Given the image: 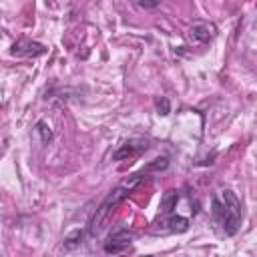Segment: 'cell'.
Here are the masks:
<instances>
[{"label": "cell", "mask_w": 257, "mask_h": 257, "mask_svg": "<svg viewBox=\"0 0 257 257\" xmlns=\"http://www.w3.org/2000/svg\"><path fill=\"white\" fill-rule=\"evenodd\" d=\"M213 219L221 225L225 235L233 237L241 227V201L231 189L221 191V197H213L211 201Z\"/></svg>", "instance_id": "obj_1"}, {"label": "cell", "mask_w": 257, "mask_h": 257, "mask_svg": "<svg viewBox=\"0 0 257 257\" xmlns=\"http://www.w3.org/2000/svg\"><path fill=\"white\" fill-rule=\"evenodd\" d=\"M141 181H143L141 175H131L126 181H122L118 187H114V189L104 197V201L98 205L96 213L92 215V219H90V223H88V233H90L92 237H96V235L104 229V225H106L108 215L112 213V209H114L120 201H124V199L128 197V193H131Z\"/></svg>", "instance_id": "obj_2"}, {"label": "cell", "mask_w": 257, "mask_h": 257, "mask_svg": "<svg viewBox=\"0 0 257 257\" xmlns=\"http://www.w3.org/2000/svg\"><path fill=\"white\" fill-rule=\"evenodd\" d=\"M44 52H46V46H44V44L34 42V40H28V38H20V40H16V42L10 46V54H12V56L36 58V56H42Z\"/></svg>", "instance_id": "obj_3"}, {"label": "cell", "mask_w": 257, "mask_h": 257, "mask_svg": "<svg viewBox=\"0 0 257 257\" xmlns=\"http://www.w3.org/2000/svg\"><path fill=\"white\" fill-rule=\"evenodd\" d=\"M133 239H135V235L131 233V231H126V229H118V231H114L106 241H104V253H112V255H116V253H122L124 249H128V245L133 243Z\"/></svg>", "instance_id": "obj_4"}, {"label": "cell", "mask_w": 257, "mask_h": 257, "mask_svg": "<svg viewBox=\"0 0 257 257\" xmlns=\"http://www.w3.org/2000/svg\"><path fill=\"white\" fill-rule=\"evenodd\" d=\"M215 34H217V26H215L213 22H203V20H201V22H195V24L189 28L187 38H189L191 42L205 44V42L213 40Z\"/></svg>", "instance_id": "obj_5"}, {"label": "cell", "mask_w": 257, "mask_h": 257, "mask_svg": "<svg viewBox=\"0 0 257 257\" xmlns=\"http://www.w3.org/2000/svg\"><path fill=\"white\" fill-rule=\"evenodd\" d=\"M143 149H147V143H143V141H131V143H124L118 151H114L112 159H114V161H122V159H128V157H133L137 151H143Z\"/></svg>", "instance_id": "obj_6"}, {"label": "cell", "mask_w": 257, "mask_h": 257, "mask_svg": "<svg viewBox=\"0 0 257 257\" xmlns=\"http://www.w3.org/2000/svg\"><path fill=\"white\" fill-rule=\"evenodd\" d=\"M84 235H86L84 229H74V231H70V233L62 239V247H64L66 251H74V249H78V247L84 243Z\"/></svg>", "instance_id": "obj_7"}, {"label": "cell", "mask_w": 257, "mask_h": 257, "mask_svg": "<svg viewBox=\"0 0 257 257\" xmlns=\"http://www.w3.org/2000/svg\"><path fill=\"white\" fill-rule=\"evenodd\" d=\"M167 229L171 231V233H185L187 229H189V219L187 217H181V215H169V219H167Z\"/></svg>", "instance_id": "obj_8"}, {"label": "cell", "mask_w": 257, "mask_h": 257, "mask_svg": "<svg viewBox=\"0 0 257 257\" xmlns=\"http://www.w3.org/2000/svg\"><path fill=\"white\" fill-rule=\"evenodd\" d=\"M177 201H179V193L177 191H167L163 195V199H161V211L165 215H171L173 209L177 207Z\"/></svg>", "instance_id": "obj_9"}, {"label": "cell", "mask_w": 257, "mask_h": 257, "mask_svg": "<svg viewBox=\"0 0 257 257\" xmlns=\"http://www.w3.org/2000/svg\"><path fill=\"white\" fill-rule=\"evenodd\" d=\"M167 167H169V159H167V157H157V159H153L151 163L145 165L143 173H161V171H165Z\"/></svg>", "instance_id": "obj_10"}, {"label": "cell", "mask_w": 257, "mask_h": 257, "mask_svg": "<svg viewBox=\"0 0 257 257\" xmlns=\"http://www.w3.org/2000/svg\"><path fill=\"white\" fill-rule=\"evenodd\" d=\"M34 131H36V135L40 137V141H42V143H48V141H52V137H54L46 120H38V122H36V128H34Z\"/></svg>", "instance_id": "obj_11"}, {"label": "cell", "mask_w": 257, "mask_h": 257, "mask_svg": "<svg viewBox=\"0 0 257 257\" xmlns=\"http://www.w3.org/2000/svg\"><path fill=\"white\" fill-rule=\"evenodd\" d=\"M155 108H157V114L167 116V114L171 112V102H169V98H167V96H157V98H155Z\"/></svg>", "instance_id": "obj_12"}, {"label": "cell", "mask_w": 257, "mask_h": 257, "mask_svg": "<svg viewBox=\"0 0 257 257\" xmlns=\"http://www.w3.org/2000/svg\"><path fill=\"white\" fill-rule=\"evenodd\" d=\"M139 4L143 8H157L161 4V0H139Z\"/></svg>", "instance_id": "obj_13"}]
</instances>
